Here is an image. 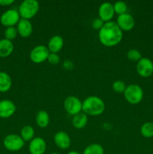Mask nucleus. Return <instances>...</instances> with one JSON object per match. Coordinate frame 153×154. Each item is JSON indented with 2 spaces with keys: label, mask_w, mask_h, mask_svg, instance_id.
I'll return each mask as SVG.
<instances>
[{
  "label": "nucleus",
  "mask_w": 153,
  "mask_h": 154,
  "mask_svg": "<svg viewBox=\"0 0 153 154\" xmlns=\"http://www.w3.org/2000/svg\"><path fill=\"white\" fill-rule=\"evenodd\" d=\"M122 38L123 32L114 21L105 23L98 32V39L100 44L107 48L118 45Z\"/></svg>",
  "instance_id": "1"
},
{
  "label": "nucleus",
  "mask_w": 153,
  "mask_h": 154,
  "mask_svg": "<svg viewBox=\"0 0 153 154\" xmlns=\"http://www.w3.org/2000/svg\"><path fill=\"white\" fill-rule=\"evenodd\" d=\"M105 110V104L100 98L96 96H90L82 102V111L87 116H100Z\"/></svg>",
  "instance_id": "2"
},
{
  "label": "nucleus",
  "mask_w": 153,
  "mask_h": 154,
  "mask_svg": "<svg viewBox=\"0 0 153 154\" xmlns=\"http://www.w3.org/2000/svg\"><path fill=\"white\" fill-rule=\"evenodd\" d=\"M40 9V4L37 0H25L20 4L18 12L22 19L28 20L34 17Z\"/></svg>",
  "instance_id": "3"
},
{
  "label": "nucleus",
  "mask_w": 153,
  "mask_h": 154,
  "mask_svg": "<svg viewBox=\"0 0 153 154\" xmlns=\"http://www.w3.org/2000/svg\"><path fill=\"white\" fill-rule=\"evenodd\" d=\"M124 97L130 105H137L143 99V90L137 84H130L126 87Z\"/></svg>",
  "instance_id": "4"
},
{
  "label": "nucleus",
  "mask_w": 153,
  "mask_h": 154,
  "mask_svg": "<svg viewBox=\"0 0 153 154\" xmlns=\"http://www.w3.org/2000/svg\"><path fill=\"white\" fill-rule=\"evenodd\" d=\"M4 148L10 152H16L20 150L25 145V141L22 140L20 135L16 134L8 135L3 141Z\"/></svg>",
  "instance_id": "5"
},
{
  "label": "nucleus",
  "mask_w": 153,
  "mask_h": 154,
  "mask_svg": "<svg viewBox=\"0 0 153 154\" xmlns=\"http://www.w3.org/2000/svg\"><path fill=\"white\" fill-rule=\"evenodd\" d=\"M50 52L48 50L47 47L40 45L35 46L32 49L29 54V58L32 63L36 64H40L47 60Z\"/></svg>",
  "instance_id": "6"
},
{
  "label": "nucleus",
  "mask_w": 153,
  "mask_h": 154,
  "mask_svg": "<svg viewBox=\"0 0 153 154\" xmlns=\"http://www.w3.org/2000/svg\"><path fill=\"white\" fill-rule=\"evenodd\" d=\"M64 108L68 114L74 116L82 112V102L77 97L74 96H68L64 101Z\"/></svg>",
  "instance_id": "7"
},
{
  "label": "nucleus",
  "mask_w": 153,
  "mask_h": 154,
  "mask_svg": "<svg viewBox=\"0 0 153 154\" xmlns=\"http://www.w3.org/2000/svg\"><path fill=\"white\" fill-rule=\"evenodd\" d=\"M20 20V14L18 11L15 9H8L4 11L0 17V22L2 25L5 26L6 28L17 25Z\"/></svg>",
  "instance_id": "8"
},
{
  "label": "nucleus",
  "mask_w": 153,
  "mask_h": 154,
  "mask_svg": "<svg viewBox=\"0 0 153 154\" xmlns=\"http://www.w3.org/2000/svg\"><path fill=\"white\" fill-rule=\"evenodd\" d=\"M136 72L142 78H148L153 74V63L150 59L142 57L136 63Z\"/></svg>",
  "instance_id": "9"
},
{
  "label": "nucleus",
  "mask_w": 153,
  "mask_h": 154,
  "mask_svg": "<svg viewBox=\"0 0 153 154\" xmlns=\"http://www.w3.org/2000/svg\"><path fill=\"white\" fill-rule=\"evenodd\" d=\"M116 23L122 32L130 31L133 29L135 26L134 18L128 13L118 15Z\"/></svg>",
  "instance_id": "10"
},
{
  "label": "nucleus",
  "mask_w": 153,
  "mask_h": 154,
  "mask_svg": "<svg viewBox=\"0 0 153 154\" xmlns=\"http://www.w3.org/2000/svg\"><path fill=\"white\" fill-rule=\"evenodd\" d=\"M113 5L110 2H104L100 5L98 8V17L104 23L112 21L111 20L114 17Z\"/></svg>",
  "instance_id": "11"
},
{
  "label": "nucleus",
  "mask_w": 153,
  "mask_h": 154,
  "mask_svg": "<svg viewBox=\"0 0 153 154\" xmlns=\"http://www.w3.org/2000/svg\"><path fill=\"white\" fill-rule=\"evenodd\" d=\"M46 150V141L40 137H34L28 144V151L30 154H44Z\"/></svg>",
  "instance_id": "12"
},
{
  "label": "nucleus",
  "mask_w": 153,
  "mask_h": 154,
  "mask_svg": "<svg viewBox=\"0 0 153 154\" xmlns=\"http://www.w3.org/2000/svg\"><path fill=\"white\" fill-rule=\"evenodd\" d=\"M53 141L56 147L61 150H67L70 147L71 144L70 136L64 131L57 132L54 135Z\"/></svg>",
  "instance_id": "13"
},
{
  "label": "nucleus",
  "mask_w": 153,
  "mask_h": 154,
  "mask_svg": "<svg viewBox=\"0 0 153 154\" xmlns=\"http://www.w3.org/2000/svg\"><path fill=\"white\" fill-rule=\"evenodd\" d=\"M16 108L15 104L8 99L0 101V118H9L14 114Z\"/></svg>",
  "instance_id": "14"
},
{
  "label": "nucleus",
  "mask_w": 153,
  "mask_h": 154,
  "mask_svg": "<svg viewBox=\"0 0 153 154\" xmlns=\"http://www.w3.org/2000/svg\"><path fill=\"white\" fill-rule=\"evenodd\" d=\"M16 29H17L18 35L20 37L26 38L31 36L32 34L33 31V26L32 23L28 20L22 19L21 18L20 20L16 25Z\"/></svg>",
  "instance_id": "15"
},
{
  "label": "nucleus",
  "mask_w": 153,
  "mask_h": 154,
  "mask_svg": "<svg viewBox=\"0 0 153 154\" xmlns=\"http://www.w3.org/2000/svg\"><path fill=\"white\" fill-rule=\"evenodd\" d=\"M64 46V39L60 35H53L50 38L47 44V48L50 53L58 54Z\"/></svg>",
  "instance_id": "16"
},
{
  "label": "nucleus",
  "mask_w": 153,
  "mask_h": 154,
  "mask_svg": "<svg viewBox=\"0 0 153 154\" xmlns=\"http://www.w3.org/2000/svg\"><path fill=\"white\" fill-rule=\"evenodd\" d=\"M14 46L11 41L3 38L0 40V57L5 58L9 57L13 53Z\"/></svg>",
  "instance_id": "17"
},
{
  "label": "nucleus",
  "mask_w": 153,
  "mask_h": 154,
  "mask_svg": "<svg viewBox=\"0 0 153 154\" xmlns=\"http://www.w3.org/2000/svg\"><path fill=\"white\" fill-rule=\"evenodd\" d=\"M88 123V116L83 112H80L76 115L73 116L72 125L76 129H82L86 127Z\"/></svg>",
  "instance_id": "18"
},
{
  "label": "nucleus",
  "mask_w": 153,
  "mask_h": 154,
  "mask_svg": "<svg viewBox=\"0 0 153 154\" xmlns=\"http://www.w3.org/2000/svg\"><path fill=\"white\" fill-rule=\"evenodd\" d=\"M12 86V80L10 75L4 72H0V93H6Z\"/></svg>",
  "instance_id": "19"
},
{
  "label": "nucleus",
  "mask_w": 153,
  "mask_h": 154,
  "mask_svg": "<svg viewBox=\"0 0 153 154\" xmlns=\"http://www.w3.org/2000/svg\"><path fill=\"white\" fill-rule=\"evenodd\" d=\"M36 124L41 129L47 127L50 123V116L46 111H39L35 117Z\"/></svg>",
  "instance_id": "20"
},
{
  "label": "nucleus",
  "mask_w": 153,
  "mask_h": 154,
  "mask_svg": "<svg viewBox=\"0 0 153 154\" xmlns=\"http://www.w3.org/2000/svg\"><path fill=\"white\" fill-rule=\"evenodd\" d=\"M20 137L24 141H31L34 138V129L29 125L24 126L20 130Z\"/></svg>",
  "instance_id": "21"
},
{
  "label": "nucleus",
  "mask_w": 153,
  "mask_h": 154,
  "mask_svg": "<svg viewBox=\"0 0 153 154\" xmlns=\"http://www.w3.org/2000/svg\"><path fill=\"white\" fill-rule=\"evenodd\" d=\"M82 154H104V150L100 144H91L84 149Z\"/></svg>",
  "instance_id": "22"
},
{
  "label": "nucleus",
  "mask_w": 153,
  "mask_h": 154,
  "mask_svg": "<svg viewBox=\"0 0 153 154\" xmlns=\"http://www.w3.org/2000/svg\"><path fill=\"white\" fill-rule=\"evenodd\" d=\"M140 133L142 136L146 138L153 137V123L146 122L142 124L140 128Z\"/></svg>",
  "instance_id": "23"
},
{
  "label": "nucleus",
  "mask_w": 153,
  "mask_h": 154,
  "mask_svg": "<svg viewBox=\"0 0 153 154\" xmlns=\"http://www.w3.org/2000/svg\"><path fill=\"white\" fill-rule=\"evenodd\" d=\"M113 8L115 14H117L118 15H122L127 13L128 6L127 4L125 2H115L113 4Z\"/></svg>",
  "instance_id": "24"
},
{
  "label": "nucleus",
  "mask_w": 153,
  "mask_h": 154,
  "mask_svg": "<svg viewBox=\"0 0 153 154\" xmlns=\"http://www.w3.org/2000/svg\"><path fill=\"white\" fill-rule=\"evenodd\" d=\"M17 35H18V32L16 27L15 26L7 27L5 31H4V38L9 41H12L14 40V39L16 38Z\"/></svg>",
  "instance_id": "25"
},
{
  "label": "nucleus",
  "mask_w": 153,
  "mask_h": 154,
  "mask_svg": "<svg viewBox=\"0 0 153 154\" xmlns=\"http://www.w3.org/2000/svg\"><path fill=\"white\" fill-rule=\"evenodd\" d=\"M126 84L124 81H115L112 84V90H114V92L117 93H124V90L126 89Z\"/></svg>",
  "instance_id": "26"
},
{
  "label": "nucleus",
  "mask_w": 153,
  "mask_h": 154,
  "mask_svg": "<svg viewBox=\"0 0 153 154\" xmlns=\"http://www.w3.org/2000/svg\"><path fill=\"white\" fill-rule=\"evenodd\" d=\"M127 57L129 60L132 62H138L141 58L140 52L136 49H130L128 51L127 53Z\"/></svg>",
  "instance_id": "27"
},
{
  "label": "nucleus",
  "mask_w": 153,
  "mask_h": 154,
  "mask_svg": "<svg viewBox=\"0 0 153 154\" xmlns=\"http://www.w3.org/2000/svg\"><path fill=\"white\" fill-rule=\"evenodd\" d=\"M47 61L50 64L55 66V65L58 64L60 62V57L58 54H54V53H50L47 58Z\"/></svg>",
  "instance_id": "28"
},
{
  "label": "nucleus",
  "mask_w": 153,
  "mask_h": 154,
  "mask_svg": "<svg viewBox=\"0 0 153 154\" xmlns=\"http://www.w3.org/2000/svg\"><path fill=\"white\" fill-rule=\"evenodd\" d=\"M104 23H105L98 17L96 18V19H94V20L92 21V28L94 29L98 30L99 31V30L104 26Z\"/></svg>",
  "instance_id": "29"
},
{
  "label": "nucleus",
  "mask_w": 153,
  "mask_h": 154,
  "mask_svg": "<svg viewBox=\"0 0 153 154\" xmlns=\"http://www.w3.org/2000/svg\"><path fill=\"white\" fill-rule=\"evenodd\" d=\"M14 3V0H0L1 6H9Z\"/></svg>",
  "instance_id": "30"
},
{
  "label": "nucleus",
  "mask_w": 153,
  "mask_h": 154,
  "mask_svg": "<svg viewBox=\"0 0 153 154\" xmlns=\"http://www.w3.org/2000/svg\"><path fill=\"white\" fill-rule=\"evenodd\" d=\"M73 63L70 61H69V60H66L65 62H64V67L66 69H71L73 68Z\"/></svg>",
  "instance_id": "31"
},
{
  "label": "nucleus",
  "mask_w": 153,
  "mask_h": 154,
  "mask_svg": "<svg viewBox=\"0 0 153 154\" xmlns=\"http://www.w3.org/2000/svg\"><path fill=\"white\" fill-rule=\"evenodd\" d=\"M67 154H81V153H80L79 152L77 151H75V150H71V151H69Z\"/></svg>",
  "instance_id": "32"
},
{
  "label": "nucleus",
  "mask_w": 153,
  "mask_h": 154,
  "mask_svg": "<svg viewBox=\"0 0 153 154\" xmlns=\"http://www.w3.org/2000/svg\"><path fill=\"white\" fill-rule=\"evenodd\" d=\"M50 154H59V153H50Z\"/></svg>",
  "instance_id": "33"
}]
</instances>
